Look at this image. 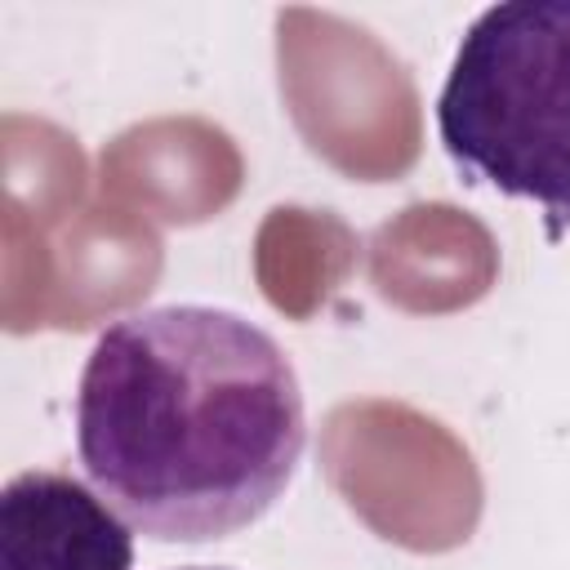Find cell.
<instances>
[{
	"label": "cell",
	"instance_id": "cell-1",
	"mask_svg": "<svg viewBox=\"0 0 570 570\" xmlns=\"http://www.w3.org/2000/svg\"><path fill=\"white\" fill-rule=\"evenodd\" d=\"M303 450L298 370L240 312H129L80 370L76 454L120 521L156 543H209L263 521Z\"/></svg>",
	"mask_w": 570,
	"mask_h": 570
},
{
	"label": "cell",
	"instance_id": "cell-2",
	"mask_svg": "<svg viewBox=\"0 0 570 570\" xmlns=\"http://www.w3.org/2000/svg\"><path fill=\"white\" fill-rule=\"evenodd\" d=\"M463 183L534 200L570 227V0H503L472 18L436 98Z\"/></svg>",
	"mask_w": 570,
	"mask_h": 570
},
{
	"label": "cell",
	"instance_id": "cell-3",
	"mask_svg": "<svg viewBox=\"0 0 570 570\" xmlns=\"http://www.w3.org/2000/svg\"><path fill=\"white\" fill-rule=\"evenodd\" d=\"M0 570H134V534L85 481L27 468L0 494Z\"/></svg>",
	"mask_w": 570,
	"mask_h": 570
},
{
	"label": "cell",
	"instance_id": "cell-4",
	"mask_svg": "<svg viewBox=\"0 0 570 570\" xmlns=\"http://www.w3.org/2000/svg\"><path fill=\"white\" fill-rule=\"evenodd\" d=\"M178 570H232V566H178Z\"/></svg>",
	"mask_w": 570,
	"mask_h": 570
}]
</instances>
